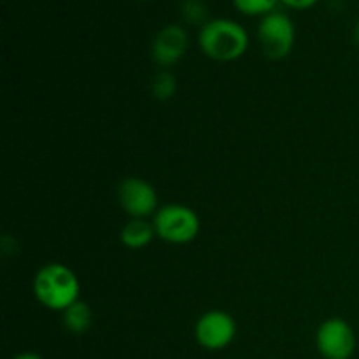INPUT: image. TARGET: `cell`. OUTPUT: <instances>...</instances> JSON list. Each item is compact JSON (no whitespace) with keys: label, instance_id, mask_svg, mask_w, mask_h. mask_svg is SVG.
I'll return each instance as SVG.
<instances>
[{"label":"cell","instance_id":"12","mask_svg":"<svg viewBox=\"0 0 359 359\" xmlns=\"http://www.w3.org/2000/svg\"><path fill=\"white\" fill-rule=\"evenodd\" d=\"M277 2L279 0H233V6L241 13L249 14V16H258V14L272 13Z\"/></svg>","mask_w":359,"mask_h":359},{"label":"cell","instance_id":"9","mask_svg":"<svg viewBox=\"0 0 359 359\" xmlns=\"http://www.w3.org/2000/svg\"><path fill=\"white\" fill-rule=\"evenodd\" d=\"M156 235L153 223H147L146 219H132L121 228L119 241L128 249H142L149 244Z\"/></svg>","mask_w":359,"mask_h":359},{"label":"cell","instance_id":"3","mask_svg":"<svg viewBox=\"0 0 359 359\" xmlns=\"http://www.w3.org/2000/svg\"><path fill=\"white\" fill-rule=\"evenodd\" d=\"M154 230L168 244H188L193 242L200 233V217L193 209L182 203H168L160 207L154 214Z\"/></svg>","mask_w":359,"mask_h":359},{"label":"cell","instance_id":"13","mask_svg":"<svg viewBox=\"0 0 359 359\" xmlns=\"http://www.w3.org/2000/svg\"><path fill=\"white\" fill-rule=\"evenodd\" d=\"M181 14L189 23H202L207 18V9L202 0H182Z\"/></svg>","mask_w":359,"mask_h":359},{"label":"cell","instance_id":"10","mask_svg":"<svg viewBox=\"0 0 359 359\" xmlns=\"http://www.w3.org/2000/svg\"><path fill=\"white\" fill-rule=\"evenodd\" d=\"M91 323H93V314L90 305L84 302L77 300L67 311H63V326L72 335H84L91 328Z\"/></svg>","mask_w":359,"mask_h":359},{"label":"cell","instance_id":"4","mask_svg":"<svg viewBox=\"0 0 359 359\" xmlns=\"http://www.w3.org/2000/svg\"><path fill=\"white\" fill-rule=\"evenodd\" d=\"M258 41L262 51L270 60H283L294 44V25L290 16L279 11L265 14L259 21Z\"/></svg>","mask_w":359,"mask_h":359},{"label":"cell","instance_id":"2","mask_svg":"<svg viewBox=\"0 0 359 359\" xmlns=\"http://www.w3.org/2000/svg\"><path fill=\"white\" fill-rule=\"evenodd\" d=\"M198 42L205 56L216 62H233L241 58L249 46L248 32L231 20L207 21L198 35Z\"/></svg>","mask_w":359,"mask_h":359},{"label":"cell","instance_id":"16","mask_svg":"<svg viewBox=\"0 0 359 359\" xmlns=\"http://www.w3.org/2000/svg\"><path fill=\"white\" fill-rule=\"evenodd\" d=\"M354 39H356V42H358V46H359V21H358L356 28H354Z\"/></svg>","mask_w":359,"mask_h":359},{"label":"cell","instance_id":"7","mask_svg":"<svg viewBox=\"0 0 359 359\" xmlns=\"http://www.w3.org/2000/svg\"><path fill=\"white\" fill-rule=\"evenodd\" d=\"M118 200L132 219H146L158 210L156 189L140 177L123 179L118 188Z\"/></svg>","mask_w":359,"mask_h":359},{"label":"cell","instance_id":"6","mask_svg":"<svg viewBox=\"0 0 359 359\" xmlns=\"http://www.w3.org/2000/svg\"><path fill=\"white\" fill-rule=\"evenodd\" d=\"M237 335V323L228 312H205L195 325V339L207 351H221L230 346Z\"/></svg>","mask_w":359,"mask_h":359},{"label":"cell","instance_id":"1","mask_svg":"<svg viewBox=\"0 0 359 359\" xmlns=\"http://www.w3.org/2000/svg\"><path fill=\"white\" fill-rule=\"evenodd\" d=\"M79 279L62 263H48L34 279V294L42 307L63 312L79 300Z\"/></svg>","mask_w":359,"mask_h":359},{"label":"cell","instance_id":"14","mask_svg":"<svg viewBox=\"0 0 359 359\" xmlns=\"http://www.w3.org/2000/svg\"><path fill=\"white\" fill-rule=\"evenodd\" d=\"M283 4H286L287 7H293V9H309V7L314 6L318 0H280Z\"/></svg>","mask_w":359,"mask_h":359},{"label":"cell","instance_id":"15","mask_svg":"<svg viewBox=\"0 0 359 359\" xmlns=\"http://www.w3.org/2000/svg\"><path fill=\"white\" fill-rule=\"evenodd\" d=\"M13 359H44V358L37 353H21V354H16Z\"/></svg>","mask_w":359,"mask_h":359},{"label":"cell","instance_id":"8","mask_svg":"<svg viewBox=\"0 0 359 359\" xmlns=\"http://www.w3.org/2000/svg\"><path fill=\"white\" fill-rule=\"evenodd\" d=\"M188 48V34L179 25H167L153 39L151 55L161 67L175 65Z\"/></svg>","mask_w":359,"mask_h":359},{"label":"cell","instance_id":"11","mask_svg":"<svg viewBox=\"0 0 359 359\" xmlns=\"http://www.w3.org/2000/svg\"><path fill=\"white\" fill-rule=\"evenodd\" d=\"M175 90H177V81H175L174 74L168 70H160L151 81V91L156 100H170L175 95Z\"/></svg>","mask_w":359,"mask_h":359},{"label":"cell","instance_id":"5","mask_svg":"<svg viewBox=\"0 0 359 359\" xmlns=\"http://www.w3.org/2000/svg\"><path fill=\"white\" fill-rule=\"evenodd\" d=\"M316 347L325 359H351L356 351V333L342 318H330L316 333Z\"/></svg>","mask_w":359,"mask_h":359}]
</instances>
